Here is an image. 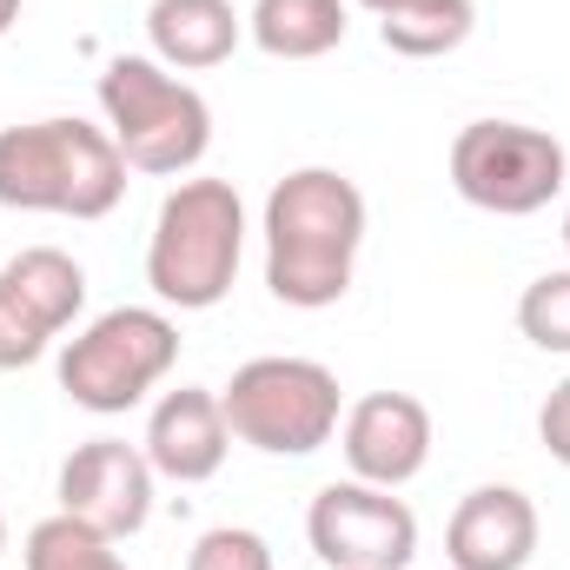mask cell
I'll return each instance as SVG.
<instances>
[{"mask_svg": "<svg viewBox=\"0 0 570 570\" xmlns=\"http://www.w3.org/2000/svg\"><path fill=\"white\" fill-rule=\"evenodd\" d=\"M266 285L292 312H325L352 292L365 246V193L338 166H298L266 193Z\"/></svg>", "mask_w": 570, "mask_h": 570, "instance_id": "1", "label": "cell"}, {"mask_svg": "<svg viewBox=\"0 0 570 570\" xmlns=\"http://www.w3.org/2000/svg\"><path fill=\"white\" fill-rule=\"evenodd\" d=\"M120 199H127V159L107 127L67 120V114L0 127V206L7 213L107 219Z\"/></svg>", "mask_w": 570, "mask_h": 570, "instance_id": "2", "label": "cell"}, {"mask_svg": "<svg viewBox=\"0 0 570 570\" xmlns=\"http://www.w3.org/2000/svg\"><path fill=\"white\" fill-rule=\"evenodd\" d=\"M246 259V199L233 179H179L146 239V285L173 312H213Z\"/></svg>", "mask_w": 570, "mask_h": 570, "instance_id": "3", "label": "cell"}, {"mask_svg": "<svg viewBox=\"0 0 570 570\" xmlns=\"http://www.w3.org/2000/svg\"><path fill=\"white\" fill-rule=\"evenodd\" d=\"M100 114L107 134L120 146L127 173L153 179H186L206 146H213V107L193 80H179L173 67H159L153 53H120L100 67Z\"/></svg>", "mask_w": 570, "mask_h": 570, "instance_id": "4", "label": "cell"}, {"mask_svg": "<svg viewBox=\"0 0 570 570\" xmlns=\"http://www.w3.org/2000/svg\"><path fill=\"white\" fill-rule=\"evenodd\" d=\"M226 425L239 444L266 451V458H312L318 444H332L345 425V399H338V372L318 358H246L233 372V385L219 392Z\"/></svg>", "mask_w": 570, "mask_h": 570, "instance_id": "5", "label": "cell"}, {"mask_svg": "<svg viewBox=\"0 0 570 570\" xmlns=\"http://www.w3.org/2000/svg\"><path fill=\"white\" fill-rule=\"evenodd\" d=\"M173 365H179V325L159 305H114L87 332L67 338L60 392L94 419H120V412L146 405V392Z\"/></svg>", "mask_w": 570, "mask_h": 570, "instance_id": "6", "label": "cell"}, {"mask_svg": "<svg viewBox=\"0 0 570 570\" xmlns=\"http://www.w3.org/2000/svg\"><path fill=\"white\" fill-rule=\"evenodd\" d=\"M564 179H570V153L544 127H524V120H471L451 140V186L478 213L531 219V213H544L564 193Z\"/></svg>", "mask_w": 570, "mask_h": 570, "instance_id": "7", "label": "cell"}, {"mask_svg": "<svg viewBox=\"0 0 570 570\" xmlns=\"http://www.w3.org/2000/svg\"><path fill=\"white\" fill-rule=\"evenodd\" d=\"M305 538L312 558L325 570H405L419 558V518L405 498L379 491V484H325L305 511Z\"/></svg>", "mask_w": 570, "mask_h": 570, "instance_id": "8", "label": "cell"}, {"mask_svg": "<svg viewBox=\"0 0 570 570\" xmlns=\"http://www.w3.org/2000/svg\"><path fill=\"white\" fill-rule=\"evenodd\" d=\"M153 478L159 471L146 464L140 444H127V438H87L60 464L53 498H60L67 518H80V524H94V531H107L120 544V538L146 531V518H153Z\"/></svg>", "mask_w": 570, "mask_h": 570, "instance_id": "9", "label": "cell"}, {"mask_svg": "<svg viewBox=\"0 0 570 570\" xmlns=\"http://www.w3.org/2000/svg\"><path fill=\"white\" fill-rule=\"evenodd\" d=\"M338 451L352 464L358 484L399 491L431 464V412L412 392H365L358 405H345L338 425Z\"/></svg>", "mask_w": 570, "mask_h": 570, "instance_id": "10", "label": "cell"}, {"mask_svg": "<svg viewBox=\"0 0 570 570\" xmlns=\"http://www.w3.org/2000/svg\"><path fill=\"white\" fill-rule=\"evenodd\" d=\"M538 504L518 484H478L458 498L451 524H444V558L451 570H524L538 558Z\"/></svg>", "mask_w": 570, "mask_h": 570, "instance_id": "11", "label": "cell"}, {"mask_svg": "<svg viewBox=\"0 0 570 570\" xmlns=\"http://www.w3.org/2000/svg\"><path fill=\"white\" fill-rule=\"evenodd\" d=\"M140 451H146V464H153L159 478H173V484H206V478H219V464H226V451H233V425H226L219 392H206V385L166 392V399L153 405V419H146Z\"/></svg>", "mask_w": 570, "mask_h": 570, "instance_id": "12", "label": "cell"}, {"mask_svg": "<svg viewBox=\"0 0 570 570\" xmlns=\"http://www.w3.org/2000/svg\"><path fill=\"white\" fill-rule=\"evenodd\" d=\"M146 40H153L159 67L206 73V67L233 60V47L246 40V13L233 0H153L146 7Z\"/></svg>", "mask_w": 570, "mask_h": 570, "instance_id": "13", "label": "cell"}, {"mask_svg": "<svg viewBox=\"0 0 570 570\" xmlns=\"http://www.w3.org/2000/svg\"><path fill=\"white\" fill-rule=\"evenodd\" d=\"M0 292H7L40 332L60 338V332L80 318V305H87V273H80V259L60 253V246H27V253H13V259L0 266Z\"/></svg>", "mask_w": 570, "mask_h": 570, "instance_id": "14", "label": "cell"}, {"mask_svg": "<svg viewBox=\"0 0 570 570\" xmlns=\"http://www.w3.org/2000/svg\"><path fill=\"white\" fill-rule=\"evenodd\" d=\"M345 0H253L246 33L259 53L273 60H325L332 47H345Z\"/></svg>", "mask_w": 570, "mask_h": 570, "instance_id": "15", "label": "cell"}, {"mask_svg": "<svg viewBox=\"0 0 570 570\" xmlns=\"http://www.w3.org/2000/svg\"><path fill=\"white\" fill-rule=\"evenodd\" d=\"M471 27H478V0H405L379 13V40L399 60H444L471 40Z\"/></svg>", "mask_w": 570, "mask_h": 570, "instance_id": "16", "label": "cell"}, {"mask_svg": "<svg viewBox=\"0 0 570 570\" xmlns=\"http://www.w3.org/2000/svg\"><path fill=\"white\" fill-rule=\"evenodd\" d=\"M20 558H27V570H127V558L114 551L107 531H94V524H80L67 511L40 518L27 531V551Z\"/></svg>", "mask_w": 570, "mask_h": 570, "instance_id": "17", "label": "cell"}, {"mask_svg": "<svg viewBox=\"0 0 570 570\" xmlns=\"http://www.w3.org/2000/svg\"><path fill=\"white\" fill-rule=\"evenodd\" d=\"M518 332H524L538 352L570 358V266H558V273H544V279L524 285V298H518Z\"/></svg>", "mask_w": 570, "mask_h": 570, "instance_id": "18", "label": "cell"}, {"mask_svg": "<svg viewBox=\"0 0 570 570\" xmlns=\"http://www.w3.org/2000/svg\"><path fill=\"white\" fill-rule=\"evenodd\" d=\"M186 570H273V544L246 524H213L186 551Z\"/></svg>", "mask_w": 570, "mask_h": 570, "instance_id": "19", "label": "cell"}, {"mask_svg": "<svg viewBox=\"0 0 570 570\" xmlns=\"http://www.w3.org/2000/svg\"><path fill=\"white\" fill-rule=\"evenodd\" d=\"M47 345H53V332H40V325L0 292V372H27V365H40Z\"/></svg>", "mask_w": 570, "mask_h": 570, "instance_id": "20", "label": "cell"}, {"mask_svg": "<svg viewBox=\"0 0 570 570\" xmlns=\"http://www.w3.org/2000/svg\"><path fill=\"white\" fill-rule=\"evenodd\" d=\"M538 444H544V451L570 471V379H558V385H551V399L538 405Z\"/></svg>", "mask_w": 570, "mask_h": 570, "instance_id": "21", "label": "cell"}, {"mask_svg": "<svg viewBox=\"0 0 570 570\" xmlns=\"http://www.w3.org/2000/svg\"><path fill=\"white\" fill-rule=\"evenodd\" d=\"M20 7H27V0H0V40H7L13 27H20Z\"/></svg>", "mask_w": 570, "mask_h": 570, "instance_id": "22", "label": "cell"}, {"mask_svg": "<svg viewBox=\"0 0 570 570\" xmlns=\"http://www.w3.org/2000/svg\"><path fill=\"white\" fill-rule=\"evenodd\" d=\"M352 7H365V13H392V7H405V0H352Z\"/></svg>", "mask_w": 570, "mask_h": 570, "instance_id": "23", "label": "cell"}, {"mask_svg": "<svg viewBox=\"0 0 570 570\" xmlns=\"http://www.w3.org/2000/svg\"><path fill=\"white\" fill-rule=\"evenodd\" d=\"M0 551H7V511H0Z\"/></svg>", "mask_w": 570, "mask_h": 570, "instance_id": "24", "label": "cell"}, {"mask_svg": "<svg viewBox=\"0 0 570 570\" xmlns=\"http://www.w3.org/2000/svg\"><path fill=\"white\" fill-rule=\"evenodd\" d=\"M564 253H570V206H564Z\"/></svg>", "mask_w": 570, "mask_h": 570, "instance_id": "25", "label": "cell"}]
</instances>
